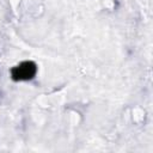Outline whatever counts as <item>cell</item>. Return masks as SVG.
Listing matches in <instances>:
<instances>
[{"instance_id":"obj_1","label":"cell","mask_w":153,"mask_h":153,"mask_svg":"<svg viewBox=\"0 0 153 153\" xmlns=\"http://www.w3.org/2000/svg\"><path fill=\"white\" fill-rule=\"evenodd\" d=\"M37 71L36 63L32 61H24L19 63L18 66L13 67L11 71L12 79L18 81V80H30L35 76Z\"/></svg>"}]
</instances>
